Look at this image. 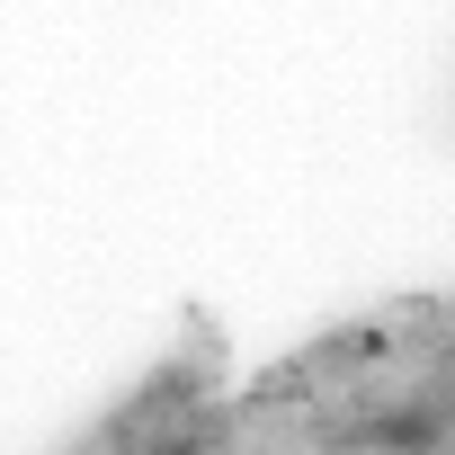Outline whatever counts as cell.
Masks as SVG:
<instances>
[{
    "instance_id": "cell-1",
    "label": "cell",
    "mask_w": 455,
    "mask_h": 455,
    "mask_svg": "<svg viewBox=\"0 0 455 455\" xmlns=\"http://www.w3.org/2000/svg\"><path fill=\"white\" fill-rule=\"evenodd\" d=\"M152 455H214V437H205V428H196V419H179V428H170V437H161V446H152Z\"/></svg>"
}]
</instances>
